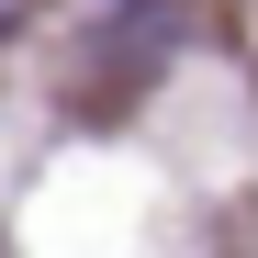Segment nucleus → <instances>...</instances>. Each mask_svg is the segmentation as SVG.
I'll list each match as a JSON object with an SVG mask.
<instances>
[{"label": "nucleus", "mask_w": 258, "mask_h": 258, "mask_svg": "<svg viewBox=\"0 0 258 258\" xmlns=\"http://www.w3.org/2000/svg\"><path fill=\"white\" fill-rule=\"evenodd\" d=\"M23 12H34V0H0V23H23Z\"/></svg>", "instance_id": "f257e3e1"}]
</instances>
